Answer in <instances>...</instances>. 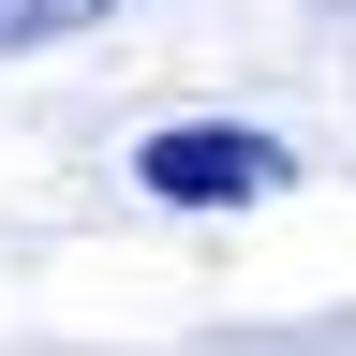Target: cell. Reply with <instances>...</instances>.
Listing matches in <instances>:
<instances>
[{"instance_id":"7a4b0ae2","label":"cell","mask_w":356,"mask_h":356,"mask_svg":"<svg viewBox=\"0 0 356 356\" xmlns=\"http://www.w3.org/2000/svg\"><path fill=\"white\" fill-rule=\"evenodd\" d=\"M89 15H119V0H0V44H60V30H89Z\"/></svg>"},{"instance_id":"6da1fadb","label":"cell","mask_w":356,"mask_h":356,"mask_svg":"<svg viewBox=\"0 0 356 356\" xmlns=\"http://www.w3.org/2000/svg\"><path fill=\"white\" fill-rule=\"evenodd\" d=\"M134 178H149L163 208H267V193L297 178V149L252 134V119H163L149 149H134Z\"/></svg>"}]
</instances>
